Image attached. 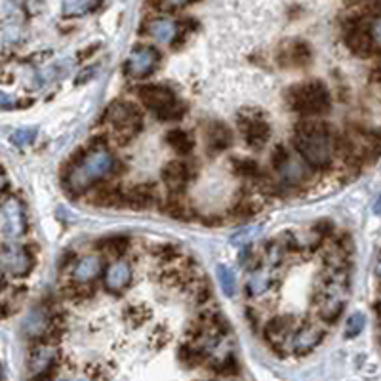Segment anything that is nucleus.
<instances>
[{
    "mask_svg": "<svg viewBox=\"0 0 381 381\" xmlns=\"http://www.w3.org/2000/svg\"><path fill=\"white\" fill-rule=\"evenodd\" d=\"M295 149L312 168H328L334 158L330 131L320 122H303L298 126Z\"/></svg>",
    "mask_w": 381,
    "mask_h": 381,
    "instance_id": "nucleus-1",
    "label": "nucleus"
},
{
    "mask_svg": "<svg viewBox=\"0 0 381 381\" xmlns=\"http://www.w3.org/2000/svg\"><path fill=\"white\" fill-rule=\"evenodd\" d=\"M115 168V156L103 147H95L82 156L75 168L67 174V187L75 193H82L101 182Z\"/></svg>",
    "mask_w": 381,
    "mask_h": 381,
    "instance_id": "nucleus-2",
    "label": "nucleus"
},
{
    "mask_svg": "<svg viewBox=\"0 0 381 381\" xmlns=\"http://www.w3.org/2000/svg\"><path fill=\"white\" fill-rule=\"evenodd\" d=\"M349 292V281L345 269L328 267V275L320 282V292L317 294V312L320 320L324 322H336L344 312L345 301Z\"/></svg>",
    "mask_w": 381,
    "mask_h": 381,
    "instance_id": "nucleus-3",
    "label": "nucleus"
},
{
    "mask_svg": "<svg viewBox=\"0 0 381 381\" xmlns=\"http://www.w3.org/2000/svg\"><path fill=\"white\" fill-rule=\"evenodd\" d=\"M288 103L298 113L319 115L330 109V94L322 82L309 81L288 92Z\"/></svg>",
    "mask_w": 381,
    "mask_h": 381,
    "instance_id": "nucleus-4",
    "label": "nucleus"
},
{
    "mask_svg": "<svg viewBox=\"0 0 381 381\" xmlns=\"http://www.w3.org/2000/svg\"><path fill=\"white\" fill-rule=\"evenodd\" d=\"M139 98L143 105L155 111L156 117L163 120H177L185 115V107L175 101L174 92L160 84H149L139 88Z\"/></svg>",
    "mask_w": 381,
    "mask_h": 381,
    "instance_id": "nucleus-5",
    "label": "nucleus"
},
{
    "mask_svg": "<svg viewBox=\"0 0 381 381\" xmlns=\"http://www.w3.org/2000/svg\"><path fill=\"white\" fill-rule=\"evenodd\" d=\"M0 231L6 242H16L27 231V221L23 206L16 197H4L0 208Z\"/></svg>",
    "mask_w": 381,
    "mask_h": 381,
    "instance_id": "nucleus-6",
    "label": "nucleus"
},
{
    "mask_svg": "<svg viewBox=\"0 0 381 381\" xmlns=\"http://www.w3.org/2000/svg\"><path fill=\"white\" fill-rule=\"evenodd\" d=\"M109 122L113 124L120 138L130 139L136 136L141 128V115H139L138 107L128 101H119L109 109Z\"/></svg>",
    "mask_w": 381,
    "mask_h": 381,
    "instance_id": "nucleus-7",
    "label": "nucleus"
},
{
    "mask_svg": "<svg viewBox=\"0 0 381 381\" xmlns=\"http://www.w3.org/2000/svg\"><path fill=\"white\" fill-rule=\"evenodd\" d=\"M2 267L4 273L13 279H21V276L29 275V271L33 269V256L29 254L25 246H19L16 242L2 244Z\"/></svg>",
    "mask_w": 381,
    "mask_h": 381,
    "instance_id": "nucleus-8",
    "label": "nucleus"
},
{
    "mask_svg": "<svg viewBox=\"0 0 381 381\" xmlns=\"http://www.w3.org/2000/svg\"><path fill=\"white\" fill-rule=\"evenodd\" d=\"M238 124H240V131L242 138L246 139V143L252 149H262L263 145L267 143L269 139V124L263 120L262 113H252V111H244L238 117Z\"/></svg>",
    "mask_w": 381,
    "mask_h": 381,
    "instance_id": "nucleus-9",
    "label": "nucleus"
},
{
    "mask_svg": "<svg viewBox=\"0 0 381 381\" xmlns=\"http://www.w3.org/2000/svg\"><path fill=\"white\" fill-rule=\"evenodd\" d=\"M156 63H158L156 50L147 48V46H139L136 50H131V54L126 59V71L134 78H145L155 71Z\"/></svg>",
    "mask_w": 381,
    "mask_h": 381,
    "instance_id": "nucleus-10",
    "label": "nucleus"
},
{
    "mask_svg": "<svg viewBox=\"0 0 381 381\" xmlns=\"http://www.w3.org/2000/svg\"><path fill=\"white\" fill-rule=\"evenodd\" d=\"M295 336V326L294 319L288 317V315H281L275 319L269 320V324L265 326V338L275 345V347H286L290 341H294Z\"/></svg>",
    "mask_w": 381,
    "mask_h": 381,
    "instance_id": "nucleus-11",
    "label": "nucleus"
},
{
    "mask_svg": "<svg viewBox=\"0 0 381 381\" xmlns=\"http://www.w3.org/2000/svg\"><path fill=\"white\" fill-rule=\"evenodd\" d=\"M56 363V349L48 344L37 345L29 356V374L35 380H46Z\"/></svg>",
    "mask_w": 381,
    "mask_h": 381,
    "instance_id": "nucleus-12",
    "label": "nucleus"
},
{
    "mask_svg": "<svg viewBox=\"0 0 381 381\" xmlns=\"http://www.w3.org/2000/svg\"><path fill=\"white\" fill-rule=\"evenodd\" d=\"M52 317L46 307H35L27 312L25 320H23V334L29 339H40L46 338V334L50 332Z\"/></svg>",
    "mask_w": 381,
    "mask_h": 381,
    "instance_id": "nucleus-13",
    "label": "nucleus"
},
{
    "mask_svg": "<svg viewBox=\"0 0 381 381\" xmlns=\"http://www.w3.org/2000/svg\"><path fill=\"white\" fill-rule=\"evenodd\" d=\"M322 338H324V332L319 324H303L295 330L292 351L295 355H307L322 341Z\"/></svg>",
    "mask_w": 381,
    "mask_h": 381,
    "instance_id": "nucleus-14",
    "label": "nucleus"
},
{
    "mask_svg": "<svg viewBox=\"0 0 381 381\" xmlns=\"http://www.w3.org/2000/svg\"><path fill=\"white\" fill-rule=\"evenodd\" d=\"M131 282V267L128 262L111 263L105 271V288L113 294H119L122 290L130 286Z\"/></svg>",
    "mask_w": 381,
    "mask_h": 381,
    "instance_id": "nucleus-15",
    "label": "nucleus"
},
{
    "mask_svg": "<svg viewBox=\"0 0 381 381\" xmlns=\"http://www.w3.org/2000/svg\"><path fill=\"white\" fill-rule=\"evenodd\" d=\"M101 269H103V263H101L100 257L90 254V256L81 257V259L75 263L73 279H75L76 284H88V282L95 281V279L101 275Z\"/></svg>",
    "mask_w": 381,
    "mask_h": 381,
    "instance_id": "nucleus-16",
    "label": "nucleus"
},
{
    "mask_svg": "<svg viewBox=\"0 0 381 381\" xmlns=\"http://www.w3.org/2000/svg\"><path fill=\"white\" fill-rule=\"evenodd\" d=\"M163 180L170 191H182L189 182V166L183 160H170L163 170Z\"/></svg>",
    "mask_w": 381,
    "mask_h": 381,
    "instance_id": "nucleus-17",
    "label": "nucleus"
},
{
    "mask_svg": "<svg viewBox=\"0 0 381 381\" xmlns=\"http://www.w3.org/2000/svg\"><path fill=\"white\" fill-rule=\"evenodd\" d=\"M147 33L160 44H172L175 37L180 35V27L174 19L170 18H156L147 25Z\"/></svg>",
    "mask_w": 381,
    "mask_h": 381,
    "instance_id": "nucleus-18",
    "label": "nucleus"
},
{
    "mask_svg": "<svg viewBox=\"0 0 381 381\" xmlns=\"http://www.w3.org/2000/svg\"><path fill=\"white\" fill-rule=\"evenodd\" d=\"M204 139H206L208 151L212 153L225 151L231 145V130L221 122H210L204 131Z\"/></svg>",
    "mask_w": 381,
    "mask_h": 381,
    "instance_id": "nucleus-19",
    "label": "nucleus"
},
{
    "mask_svg": "<svg viewBox=\"0 0 381 381\" xmlns=\"http://www.w3.org/2000/svg\"><path fill=\"white\" fill-rule=\"evenodd\" d=\"M271 288H273V271L269 267H257L250 275L248 282H246V290H248V295H252V298H259V295L267 294Z\"/></svg>",
    "mask_w": 381,
    "mask_h": 381,
    "instance_id": "nucleus-20",
    "label": "nucleus"
},
{
    "mask_svg": "<svg viewBox=\"0 0 381 381\" xmlns=\"http://www.w3.org/2000/svg\"><path fill=\"white\" fill-rule=\"evenodd\" d=\"M155 185H138L126 193V202L134 208H147L155 202Z\"/></svg>",
    "mask_w": 381,
    "mask_h": 381,
    "instance_id": "nucleus-21",
    "label": "nucleus"
},
{
    "mask_svg": "<svg viewBox=\"0 0 381 381\" xmlns=\"http://www.w3.org/2000/svg\"><path fill=\"white\" fill-rule=\"evenodd\" d=\"M166 143L180 155H189L191 149H193V141L189 138V134L182 128H172V130L166 131Z\"/></svg>",
    "mask_w": 381,
    "mask_h": 381,
    "instance_id": "nucleus-22",
    "label": "nucleus"
},
{
    "mask_svg": "<svg viewBox=\"0 0 381 381\" xmlns=\"http://www.w3.org/2000/svg\"><path fill=\"white\" fill-rule=\"evenodd\" d=\"M216 273H218L219 286L223 290V294L233 298V295L237 294V276H235V271L227 267V265H218Z\"/></svg>",
    "mask_w": 381,
    "mask_h": 381,
    "instance_id": "nucleus-23",
    "label": "nucleus"
},
{
    "mask_svg": "<svg viewBox=\"0 0 381 381\" xmlns=\"http://www.w3.org/2000/svg\"><path fill=\"white\" fill-rule=\"evenodd\" d=\"M95 0H65L63 4V13L65 16H82L94 8Z\"/></svg>",
    "mask_w": 381,
    "mask_h": 381,
    "instance_id": "nucleus-24",
    "label": "nucleus"
},
{
    "mask_svg": "<svg viewBox=\"0 0 381 381\" xmlns=\"http://www.w3.org/2000/svg\"><path fill=\"white\" fill-rule=\"evenodd\" d=\"M364 324H366V319H364L363 312H353L347 320V326H345V338H356L364 330Z\"/></svg>",
    "mask_w": 381,
    "mask_h": 381,
    "instance_id": "nucleus-25",
    "label": "nucleus"
},
{
    "mask_svg": "<svg viewBox=\"0 0 381 381\" xmlns=\"http://www.w3.org/2000/svg\"><path fill=\"white\" fill-rule=\"evenodd\" d=\"M286 54V63H290V65H303L309 59V50H307L305 44H290Z\"/></svg>",
    "mask_w": 381,
    "mask_h": 381,
    "instance_id": "nucleus-26",
    "label": "nucleus"
},
{
    "mask_svg": "<svg viewBox=\"0 0 381 381\" xmlns=\"http://www.w3.org/2000/svg\"><path fill=\"white\" fill-rule=\"evenodd\" d=\"M37 136V128H19L12 134V143L16 145H27L31 143L33 139Z\"/></svg>",
    "mask_w": 381,
    "mask_h": 381,
    "instance_id": "nucleus-27",
    "label": "nucleus"
},
{
    "mask_svg": "<svg viewBox=\"0 0 381 381\" xmlns=\"http://www.w3.org/2000/svg\"><path fill=\"white\" fill-rule=\"evenodd\" d=\"M368 37L375 48L381 50V16H375L368 25Z\"/></svg>",
    "mask_w": 381,
    "mask_h": 381,
    "instance_id": "nucleus-28",
    "label": "nucleus"
},
{
    "mask_svg": "<svg viewBox=\"0 0 381 381\" xmlns=\"http://www.w3.org/2000/svg\"><path fill=\"white\" fill-rule=\"evenodd\" d=\"M235 170H237L238 174L248 175V177H254L257 175L259 168H257V164L254 160H237L235 163Z\"/></svg>",
    "mask_w": 381,
    "mask_h": 381,
    "instance_id": "nucleus-29",
    "label": "nucleus"
},
{
    "mask_svg": "<svg viewBox=\"0 0 381 381\" xmlns=\"http://www.w3.org/2000/svg\"><path fill=\"white\" fill-rule=\"evenodd\" d=\"M126 244H128V240L126 238H111V240H107V248H109V252H113V254H122V252L126 250Z\"/></svg>",
    "mask_w": 381,
    "mask_h": 381,
    "instance_id": "nucleus-30",
    "label": "nucleus"
},
{
    "mask_svg": "<svg viewBox=\"0 0 381 381\" xmlns=\"http://www.w3.org/2000/svg\"><path fill=\"white\" fill-rule=\"evenodd\" d=\"M187 2H191V0H164V4L168 8H180V6H185Z\"/></svg>",
    "mask_w": 381,
    "mask_h": 381,
    "instance_id": "nucleus-31",
    "label": "nucleus"
},
{
    "mask_svg": "<svg viewBox=\"0 0 381 381\" xmlns=\"http://www.w3.org/2000/svg\"><path fill=\"white\" fill-rule=\"evenodd\" d=\"M374 273H375V276H377V281L381 282V252H380V254H377V259H375Z\"/></svg>",
    "mask_w": 381,
    "mask_h": 381,
    "instance_id": "nucleus-32",
    "label": "nucleus"
},
{
    "mask_svg": "<svg viewBox=\"0 0 381 381\" xmlns=\"http://www.w3.org/2000/svg\"><path fill=\"white\" fill-rule=\"evenodd\" d=\"M374 213L381 216V194L375 199V202H374Z\"/></svg>",
    "mask_w": 381,
    "mask_h": 381,
    "instance_id": "nucleus-33",
    "label": "nucleus"
},
{
    "mask_svg": "<svg viewBox=\"0 0 381 381\" xmlns=\"http://www.w3.org/2000/svg\"><path fill=\"white\" fill-rule=\"evenodd\" d=\"M377 312H380V317H381V303H380V305H377Z\"/></svg>",
    "mask_w": 381,
    "mask_h": 381,
    "instance_id": "nucleus-34",
    "label": "nucleus"
}]
</instances>
